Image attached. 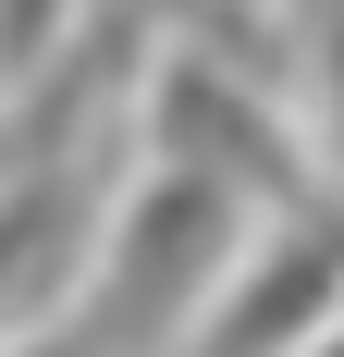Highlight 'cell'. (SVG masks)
<instances>
[{"label": "cell", "instance_id": "cell-1", "mask_svg": "<svg viewBox=\"0 0 344 357\" xmlns=\"http://www.w3.org/2000/svg\"><path fill=\"white\" fill-rule=\"evenodd\" d=\"M209 247H221V197L209 185H160L136 222H123V259L99 284V321H86V357H148L209 284Z\"/></svg>", "mask_w": 344, "mask_h": 357}, {"label": "cell", "instance_id": "cell-2", "mask_svg": "<svg viewBox=\"0 0 344 357\" xmlns=\"http://www.w3.org/2000/svg\"><path fill=\"white\" fill-rule=\"evenodd\" d=\"M332 284H344V234H308V247H283L258 284L221 308V333H209V357H283V345H308L320 333V308H332Z\"/></svg>", "mask_w": 344, "mask_h": 357}, {"label": "cell", "instance_id": "cell-3", "mask_svg": "<svg viewBox=\"0 0 344 357\" xmlns=\"http://www.w3.org/2000/svg\"><path fill=\"white\" fill-rule=\"evenodd\" d=\"M320 357H344V333H332V345H320Z\"/></svg>", "mask_w": 344, "mask_h": 357}]
</instances>
